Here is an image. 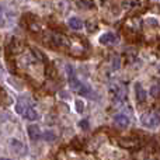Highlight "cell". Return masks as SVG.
Wrapping results in <instances>:
<instances>
[{
  "mask_svg": "<svg viewBox=\"0 0 160 160\" xmlns=\"http://www.w3.org/2000/svg\"><path fill=\"white\" fill-rule=\"evenodd\" d=\"M141 124L145 128H159L160 127V115L156 112H145L141 117Z\"/></svg>",
  "mask_w": 160,
  "mask_h": 160,
  "instance_id": "1",
  "label": "cell"
},
{
  "mask_svg": "<svg viewBox=\"0 0 160 160\" xmlns=\"http://www.w3.org/2000/svg\"><path fill=\"white\" fill-rule=\"evenodd\" d=\"M118 145L124 149H136L139 146V142L133 138H121L118 141Z\"/></svg>",
  "mask_w": 160,
  "mask_h": 160,
  "instance_id": "2",
  "label": "cell"
},
{
  "mask_svg": "<svg viewBox=\"0 0 160 160\" xmlns=\"http://www.w3.org/2000/svg\"><path fill=\"white\" fill-rule=\"evenodd\" d=\"M98 42L101 45H112L117 42V35L114 32H104L100 35Z\"/></svg>",
  "mask_w": 160,
  "mask_h": 160,
  "instance_id": "3",
  "label": "cell"
},
{
  "mask_svg": "<svg viewBox=\"0 0 160 160\" xmlns=\"http://www.w3.org/2000/svg\"><path fill=\"white\" fill-rule=\"evenodd\" d=\"M27 133L28 136H30L31 141H38L39 138H41V129H39L38 125L35 124H31L27 127Z\"/></svg>",
  "mask_w": 160,
  "mask_h": 160,
  "instance_id": "4",
  "label": "cell"
},
{
  "mask_svg": "<svg viewBox=\"0 0 160 160\" xmlns=\"http://www.w3.org/2000/svg\"><path fill=\"white\" fill-rule=\"evenodd\" d=\"M114 124L119 128H127V127H129V118L125 114H117L114 117Z\"/></svg>",
  "mask_w": 160,
  "mask_h": 160,
  "instance_id": "5",
  "label": "cell"
},
{
  "mask_svg": "<svg viewBox=\"0 0 160 160\" xmlns=\"http://www.w3.org/2000/svg\"><path fill=\"white\" fill-rule=\"evenodd\" d=\"M22 115H24V118H25V119H28V121H37V119L39 118L38 111L34 110V108H32V107H30V105H28V107L24 110Z\"/></svg>",
  "mask_w": 160,
  "mask_h": 160,
  "instance_id": "6",
  "label": "cell"
},
{
  "mask_svg": "<svg viewBox=\"0 0 160 160\" xmlns=\"http://www.w3.org/2000/svg\"><path fill=\"white\" fill-rule=\"evenodd\" d=\"M135 91H136V100H138V102H145L146 101V91H145V88L142 87L141 83H135Z\"/></svg>",
  "mask_w": 160,
  "mask_h": 160,
  "instance_id": "7",
  "label": "cell"
},
{
  "mask_svg": "<svg viewBox=\"0 0 160 160\" xmlns=\"http://www.w3.org/2000/svg\"><path fill=\"white\" fill-rule=\"evenodd\" d=\"M68 25H69L72 30H75V31H80L83 27H84L83 21L79 18V17H70V18L68 20Z\"/></svg>",
  "mask_w": 160,
  "mask_h": 160,
  "instance_id": "8",
  "label": "cell"
},
{
  "mask_svg": "<svg viewBox=\"0 0 160 160\" xmlns=\"http://www.w3.org/2000/svg\"><path fill=\"white\" fill-rule=\"evenodd\" d=\"M10 146L13 149V152L17 153V155H21V153H24V150H27L24 145L20 141H17V139H10Z\"/></svg>",
  "mask_w": 160,
  "mask_h": 160,
  "instance_id": "9",
  "label": "cell"
},
{
  "mask_svg": "<svg viewBox=\"0 0 160 160\" xmlns=\"http://www.w3.org/2000/svg\"><path fill=\"white\" fill-rule=\"evenodd\" d=\"M78 7L82 10H91L94 8V2L93 0H78Z\"/></svg>",
  "mask_w": 160,
  "mask_h": 160,
  "instance_id": "10",
  "label": "cell"
},
{
  "mask_svg": "<svg viewBox=\"0 0 160 160\" xmlns=\"http://www.w3.org/2000/svg\"><path fill=\"white\" fill-rule=\"evenodd\" d=\"M53 37V44L55 45H58V47H63V45H66L68 44V39H66V37H63V35H52Z\"/></svg>",
  "mask_w": 160,
  "mask_h": 160,
  "instance_id": "11",
  "label": "cell"
},
{
  "mask_svg": "<svg viewBox=\"0 0 160 160\" xmlns=\"http://www.w3.org/2000/svg\"><path fill=\"white\" fill-rule=\"evenodd\" d=\"M27 107H28V105H27V102L24 101V98H20L18 101H17V104H16V112L17 114H21V115H22V112H24V110Z\"/></svg>",
  "mask_w": 160,
  "mask_h": 160,
  "instance_id": "12",
  "label": "cell"
},
{
  "mask_svg": "<svg viewBox=\"0 0 160 160\" xmlns=\"http://www.w3.org/2000/svg\"><path fill=\"white\" fill-rule=\"evenodd\" d=\"M75 110H76V112H79V114H83L84 112V101L83 100H75Z\"/></svg>",
  "mask_w": 160,
  "mask_h": 160,
  "instance_id": "13",
  "label": "cell"
},
{
  "mask_svg": "<svg viewBox=\"0 0 160 160\" xmlns=\"http://www.w3.org/2000/svg\"><path fill=\"white\" fill-rule=\"evenodd\" d=\"M44 138L47 142H53L56 139V135L52 132V131H47V132L44 133Z\"/></svg>",
  "mask_w": 160,
  "mask_h": 160,
  "instance_id": "14",
  "label": "cell"
},
{
  "mask_svg": "<svg viewBox=\"0 0 160 160\" xmlns=\"http://www.w3.org/2000/svg\"><path fill=\"white\" fill-rule=\"evenodd\" d=\"M150 94H152V97H159V94H160V88H159V86H158V84L152 86V88H150Z\"/></svg>",
  "mask_w": 160,
  "mask_h": 160,
  "instance_id": "15",
  "label": "cell"
},
{
  "mask_svg": "<svg viewBox=\"0 0 160 160\" xmlns=\"http://www.w3.org/2000/svg\"><path fill=\"white\" fill-rule=\"evenodd\" d=\"M79 127L82 128V129H88V121L87 119H82V121L79 122Z\"/></svg>",
  "mask_w": 160,
  "mask_h": 160,
  "instance_id": "16",
  "label": "cell"
},
{
  "mask_svg": "<svg viewBox=\"0 0 160 160\" xmlns=\"http://www.w3.org/2000/svg\"><path fill=\"white\" fill-rule=\"evenodd\" d=\"M146 22L148 24H152V25H155V27H158L159 25V21L156 18H152V17H149V18H146Z\"/></svg>",
  "mask_w": 160,
  "mask_h": 160,
  "instance_id": "17",
  "label": "cell"
},
{
  "mask_svg": "<svg viewBox=\"0 0 160 160\" xmlns=\"http://www.w3.org/2000/svg\"><path fill=\"white\" fill-rule=\"evenodd\" d=\"M119 65H121V62H119V59L118 58H115V59H114V69H118V68H119Z\"/></svg>",
  "mask_w": 160,
  "mask_h": 160,
  "instance_id": "18",
  "label": "cell"
},
{
  "mask_svg": "<svg viewBox=\"0 0 160 160\" xmlns=\"http://www.w3.org/2000/svg\"><path fill=\"white\" fill-rule=\"evenodd\" d=\"M66 91H61V97H62V98H63V97H65V98H68V96H66Z\"/></svg>",
  "mask_w": 160,
  "mask_h": 160,
  "instance_id": "19",
  "label": "cell"
},
{
  "mask_svg": "<svg viewBox=\"0 0 160 160\" xmlns=\"http://www.w3.org/2000/svg\"><path fill=\"white\" fill-rule=\"evenodd\" d=\"M0 11H2V7H0Z\"/></svg>",
  "mask_w": 160,
  "mask_h": 160,
  "instance_id": "20",
  "label": "cell"
},
{
  "mask_svg": "<svg viewBox=\"0 0 160 160\" xmlns=\"http://www.w3.org/2000/svg\"><path fill=\"white\" fill-rule=\"evenodd\" d=\"M0 24H2V21H0Z\"/></svg>",
  "mask_w": 160,
  "mask_h": 160,
  "instance_id": "21",
  "label": "cell"
}]
</instances>
